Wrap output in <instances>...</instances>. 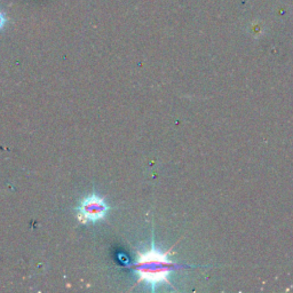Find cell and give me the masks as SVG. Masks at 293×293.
<instances>
[{
  "label": "cell",
  "instance_id": "cell-1",
  "mask_svg": "<svg viewBox=\"0 0 293 293\" xmlns=\"http://www.w3.org/2000/svg\"><path fill=\"white\" fill-rule=\"evenodd\" d=\"M179 268L181 266L168 258V251L163 252L156 248L154 239H151V245L147 251L139 252L133 264V269L139 276V282H144L153 291L162 283L172 285L169 276Z\"/></svg>",
  "mask_w": 293,
  "mask_h": 293
},
{
  "label": "cell",
  "instance_id": "cell-3",
  "mask_svg": "<svg viewBox=\"0 0 293 293\" xmlns=\"http://www.w3.org/2000/svg\"><path fill=\"white\" fill-rule=\"evenodd\" d=\"M6 22H7V19H6V16L3 15V14L0 12V30L2 29L3 27H5V24H6Z\"/></svg>",
  "mask_w": 293,
  "mask_h": 293
},
{
  "label": "cell",
  "instance_id": "cell-2",
  "mask_svg": "<svg viewBox=\"0 0 293 293\" xmlns=\"http://www.w3.org/2000/svg\"><path fill=\"white\" fill-rule=\"evenodd\" d=\"M78 210L80 221H98L107 215L109 206L103 198L92 194L83 199Z\"/></svg>",
  "mask_w": 293,
  "mask_h": 293
}]
</instances>
